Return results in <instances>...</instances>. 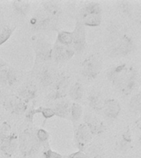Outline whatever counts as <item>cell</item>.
Returning <instances> with one entry per match:
<instances>
[{
  "label": "cell",
  "instance_id": "cell-28",
  "mask_svg": "<svg viewBox=\"0 0 141 158\" xmlns=\"http://www.w3.org/2000/svg\"><path fill=\"white\" fill-rule=\"evenodd\" d=\"M36 114L41 113L45 118H52L54 116V110L51 108H46V107H39L38 109H35Z\"/></svg>",
  "mask_w": 141,
  "mask_h": 158
},
{
  "label": "cell",
  "instance_id": "cell-15",
  "mask_svg": "<svg viewBox=\"0 0 141 158\" xmlns=\"http://www.w3.org/2000/svg\"><path fill=\"white\" fill-rule=\"evenodd\" d=\"M36 86L32 83H27L22 86L18 90L19 97L24 101H28L36 97Z\"/></svg>",
  "mask_w": 141,
  "mask_h": 158
},
{
  "label": "cell",
  "instance_id": "cell-12",
  "mask_svg": "<svg viewBox=\"0 0 141 158\" xmlns=\"http://www.w3.org/2000/svg\"><path fill=\"white\" fill-rule=\"evenodd\" d=\"M84 123L88 126V128L92 135L101 134L106 129L103 122L92 114H87L86 115L84 116Z\"/></svg>",
  "mask_w": 141,
  "mask_h": 158
},
{
  "label": "cell",
  "instance_id": "cell-9",
  "mask_svg": "<svg viewBox=\"0 0 141 158\" xmlns=\"http://www.w3.org/2000/svg\"><path fill=\"white\" fill-rule=\"evenodd\" d=\"M31 25L34 30H50L56 26V18L49 15H36L31 19Z\"/></svg>",
  "mask_w": 141,
  "mask_h": 158
},
{
  "label": "cell",
  "instance_id": "cell-16",
  "mask_svg": "<svg viewBox=\"0 0 141 158\" xmlns=\"http://www.w3.org/2000/svg\"><path fill=\"white\" fill-rule=\"evenodd\" d=\"M17 75L11 69H0V83L4 86H12L17 81Z\"/></svg>",
  "mask_w": 141,
  "mask_h": 158
},
{
  "label": "cell",
  "instance_id": "cell-13",
  "mask_svg": "<svg viewBox=\"0 0 141 158\" xmlns=\"http://www.w3.org/2000/svg\"><path fill=\"white\" fill-rule=\"evenodd\" d=\"M51 49L52 48L50 47L49 43L43 39L38 40L35 46L36 59L41 61H45L51 59Z\"/></svg>",
  "mask_w": 141,
  "mask_h": 158
},
{
  "label": "cell",
  "instance_id": "cell-2",
  "mask_svg": "<svg viewBox=\"0 0 141 158\" xmlns=\"http://www.w3.org/2000/svg\"><path fill=\"white\" fill-rule=\"evenodd\" d=\"M109 53L111 56H126L134 49L133 40L126 35L113 33L109 37Z\"/></svg>",
  "mask_w": 141,
  "mask_h": 158
},
{
  "label": "cell",
  "instance_id": "cell-23",
  "mask_svg": "<svg viewBox=\"0 0 141 158\" xmlns=\"http://www.w3.org/2000/svg\"><path fill=\"white\" fill-rule=\"evenodd\" d=\"M12 7L18 14L25 16L30 10V3L25 1H15L12 2Z\"/></svg>",
  "mask_w": 141,
  "mask_h": 158
},
{
  "label": "cell",
  "instance_id": "cell-4",
  "mask_svg": "<svg viewBox=\"0 0 141 158\" xmlns=\"http://www.w3.org/2000/svg\"><path fill=\"white\" fill-rule=\"evenodd\" d=\"M80 22L83 26L98 27L101 22V9L97 2H88L80 10Z\"/></svg>",
  "mask_w": 141,
  "mask_h": 158
},
{
  "label": "cell",
  "instance_id": "cell-30",
  "mask_svg": "<svg viewBox=\"0 0 141 158\" xmlns=\"http://www.w3.org/2000/svg\"><path fill=\"white\" fill-rule=\"evenodd\" d=\"M36 136L37 139L39 141L41 144L42 143H48V139H49V133L46 130H45L43 128H40L37 130L36 133Z\"/></svg>",
  "mask_w": 141,
  "mask_h": 158
},
{
  "label": "cell",
  "instance_id": "cell-17",
  "mask_svg": "<svg viewBox=\"0 0 141 158\" xmlns=\"http://www.w3.org/2000/svg\"><path fill=\"white\" fill-rule=\"evenodd\" d=\"M70 102L67 100H62L58 103L55 104L54 108L53 109L54 112V115L59 116L61 118H66L70 113Z\"/></svg>",
  "mask_w": 141,
  "mask_h": 158
},
{
  "label": "cell",
  "instance_id": "cell-33",
  "mask_svg": "<svg viewBox=\"0 0 141 158\" xmlns=\"http://www.w3.org/2000/svg\"><path fill=\"white\" fill-rule=\"evenodd\" d=\"M67 158H89L88 155L84 152L83 151H78L67 156Z\"/></svg>",
  "mask_w": 141,
  "mask_h": 158
},
{
  "label": "cell",
  "instance_id": "cell-31",
  "mask_svg": "<svg viewBox=\"0 0 141 158\" xmlns=\"http://www.w3.org/2000/svg\"><path fill=\"white\" fill-rule=\"evenodd\" d=\"M43 156L45 158H62L63 156L61 154H59V152H54L52 151L51 149H46L43 152Z\"/></svg>",
  "mask_w": 141,
  "mask_h": 158
},
{
  "label": "cell",
  "instance_id": "cell-6",
  "mask_svg": "<svg viewBox=\"0 0 141 158\" xmlns=\"http://www.w3.org/2000/svg\"><path fill=\"white\" fill-rule=\"evenodd\" d=\"M3 107L6 110L9 111L14 114L19 115L27 111V105L26 101L20 98L19 96L12 95V96H7L4 99Z\"/></svg>",
  "mask_w": 141,
  "mask_h": 158
},
{
  "label": "cell",
  "instance_id": "cell-20",
  "mask_svg": "<svg viewBox=\"0 0 141 158\" xmlns=\"http://www.w3.org/2000/svg\"><path fill=\"white\" fill-rule=\"evenodd\" d=\"M40 82L43 86H48L51 85L54 81V75L49 69H43L39 74Z\"/></svg>",
  "mask_w": 141,
  "mask_h": 158
},
{
  "label": "cell",
  "instance_id": "cell-32",
  "mask_svg": "<svg viewBox=\"0 0 141 158\" xmlns=\"http://www.w3.org/2000/svg\"><path fill=\"white\" fill-rule=\"evenodd\" d=\"M66 96V93L64 91H59V90H54L49 95V100H58V99L64 98Z\"/></svg>",
  "mask_w": 141,
  "mask_h": 158
},
{
  "label": "cell",
  "instance_id": "cell-34",
  "mask_svg": "<svg viewBox=\"0 0 141 158\" xmlns=\"http://www.w3.org/2000/svg\"><path fill=\"white\" fill-rule=\"evenodd\" d=\"M35 114H36L35 109H30L29 110L26 112V116H25L26 121L28 123H33V118H34Z\"/></svg>",
  "mask_w": 141,
  "mask_h": 158
},
{
  "label": "cell",
  "instance_id": "cell-10",
  "mask_svg": "<svg viewBox=\"0 0 141 158\" xmlns=\"http://www.w3.org/2000/svg\"><path fill=\"white\" fill-rule=\"evenodd\" d=\"M92 138V134L85 123L79 124L74 133V139L79 151H83V148Z\"/></svg>",
  "mask_w": 141,
  "mask_h": 158
},
{
  "label": "cell",
  "instance_id": "cell-8",
  "mask_svg": "<svg viewBox=\"0 0 141 158\" xmlns=\"http://www.w3.org/2000/svg\"><path fill=\"white\" fill-rule=\"evenodd\" d=\"M74 50L70 46L64 45L56 42L51 49V59L55 62L63 63L68 61L74 55Z\"/></svg>",
  "mask_w": 141,
  "mask_h": 158
},
{
  "label": "cell",
  "instance_id": "cell-29",
  "mask_svg": "<svg viewBox=\"0 0 141 158\" xmlns=\"http://www.w3.org/2000/svg\"><path fill=\"white\" fill-rule=\"evenodd\" d=\"M12 133L11 131V126L7 122L2 123V124L0 126V142L6 138L10 133Z\"/></svg>",
  "mask_w": 141,
  "mask_h": 158
},
{
  "label": "cell",
  "instance_id": "cell-5",
  "mask_svg": "<svg viewBox=\"0 0 141 158\" xmlns=\"http://www.w3.org/2000/svg\"><path fill=\"white\" fill-rule=\"evenodd\" d=\"M102 68V61L98 54H90L81 64V73L88 79L95 78Z\"/></svg>",
  "mask_w": 141,
  "mask_h": 158
},
{
  "label": "cell",
  "instance_id": "cell-24",
  "mask_svg": "<svg viewBox=\"0 0 141 158\" xmlns=\"http://www.w3.org/2000/svg\"><path fill=\"white\" fill-rule=\"evenodd\" d=\"M57 42L59 44H64V45H67V46L70 45L73 42L72 32L66 31H60L57 36Z\"/></svg>",
  "mask_w": 141,
  "mask_h": 158
},
{
  "label": "cell",
  "instance_id": "cell-3",
  "mask_svg": "<svg viewBox=\"0 0 141 158\" xmlns=\"http://www.w3.org/2000/svg\"><path fill=\"white\" fill-rule=\"evenodd\" d=\"M41 143L37 139L36 133L32 128H27L21 133L18 138V148L20 153L24 157L32 156L39 152Z\"/></svg>",
  "mask_w": 141,
  "mask_h": 158
},
{
  "label": "cell",
  "instance_id": "cell-26",
  "mask_svg": "<svg viewBox=\"0 0 141 158\" xmlns=\"http://www.w3.org/2000/svg\"><path fill=\"white\" fill-rule=\"evenodd\" d=\"M130 108L132 109L135 112L139 113V112L140 111L141 95L139 92L136 94V95H135V96L131 98L130 101Z\"/></svg>",
  "mask_w": 141,
  "mask_h": 158
},
{
  "label": "cell",
  "instance_id": "cell-14",
  "mask_svg": "<svg viewBox=\"0 0 141 158\" xmlns=\"http://www.w3.org/2000/svg\"><path fill=\"white\" fill-rule=\"evenodd\" d=\"M104 114L110 118H116L121 112V107L118 101L116 99H106L104 101L103 108Z\"/></svg>",
  "mask_w": 141,
  "mask_h": 158
},
{
  "label": "cell",
  "instance_id": "cell-11",
  "mask_svg": "<svg viewBox=\"0 0 141 158\" xmlns=\"http://www.w3.org/2000/svg\"><path fill=\"white\" fill-rule=\"evenodd\" d=\"M18 147V138L15 133H11L7 138L0 142V151L5 156L10 157L15 153Z\"/></svg>",
  "mask_w": 141,
  "mask_h": 158
},
{
  "label": "cell",
  "instance_id": "cell-18",
  "mask_svg": "<svg viewBox=\"0 0 141 158\" xmlns=\"http://www.w3.org/2000/svg\"><path fill=\"white\" fill-rule=\"evenodd\" d=\"M88 101L89 106H91V108L93 109L94 110H101L103 108L104 101L102 100L101 94L99 92H96V91L92 92L88 97Z\"/></svg>",
  "mask_w": 141,
  "mask_h": 158
},
{
  "label": "cell",
  "instance_id": "cell-21",
  "mask_svg": "<svg viewBox=\"0 0 141 158\" xmlns=\"http://www.w3.org/2000/svg\"><path fill=\"white\" fill-rule=\"evenodd\" d=\"M69 96L70 98L73 99L74 101H79L81 100L83 95V87L80 82L77 81L71 86L69 90Z\"/></svg>",
  "mask_w": 141,
  "mask_h": 158
},
{
  "label": "cell",
  "instance_id": "cell-25",
  "mask_svg": "<svg viewBox=\"0 0 141 158\" xmlns=\"http://www.w3.org/2000/svg\"><path fill=\"white\" fill-rule=\"evenodd\" d=\"M70 114H71L72 119L74 122L79 121L83 114V108L79 103H73L70 109Z\"/></svg>",
  "mask_w": 141,
  "mask_h": 158
},
{
  "label": "cell",
  "instance_id": "cell-7",
  "mask_svg": "<svg viewBox=\"0 0 141 158\" xmlns=\"http://www.w3.org/2000/svg\"><path fill=\"white\" fill-rule=\"evenodd\" d=\"M73 35V49L74 52L80 53L84 49L86 45V31L84 26L82 24L80 21H78L75 25L74 31L72 32Z\"/></svg>",
  "mask_w": 141,
  "mask_h": 158
},
{
  "label": "cell",
  "instance_id": "cell-19",
  "mask_svg": "<svg viewBox=\"0 0 141 158\" xmlns=\"http://www.w3.org/2000/svg\"><path fill=\"white\" fill-rule=\"evenodd\" d=\"M42 4L44 6L45 11L49 17L57 18L61 13V9L56 2L48 1V2H44Z\"/></svg>",
  "mask_w": 141,
  "mask_h": 158
},
{
  "label": "cell",
  "instance_id": "cell-1",
  "mask_svg": "<svg viewBox=\"0 0 141 158\" xmlns=\"http://www.w3.org/2000/svg\"><path fill=\"white\" fill-rule=\"evenodd\" d=\"M109 78L121 93L129 95L135 87L137 73L133 67L128 68L126 64H122L109 73Z\"/></svg>",
  "mask_w": 141,
  "mask_h": 158
},
{
  "label": "cell",
  "instance_id": "cell-22",
  "mask_svg": "<svg viewBox=\"0 0 141 158\" xmlns=\"http://www.w3.org/2000/svg\"><path fill=\"white\" fill-rule=\"evenodd\" d=\"M121 138H122L119 143V148L121 151H126L131 143V133L129 127H127L126 131L122 133Z\"/></svg>",
  "mask_w": 141,
  "mask_h": 158
},
{
  "label": "cell",
  "instance_id": "cell-27",
  "mask_svg": "<svg viewBox=\"0 0 141 158\" xmlns=\"http://www.w3.org/2000/svg\"><path fill=\"white\" fill-rule=\"evenodd\" d=\"M13 28L8 27H4L0 31V45L7 41L9 39L10 36L12 35L13 32Z\"/></svg>",
  "mask_w": 141,
  "mask_h": 158
},
{
  "label": "cell",
  "instance_id": "cell-35",
  "mask_svg": "<svg viewBox=\"0 0 141 158\" xmlns=\"http://www.w3.org/2000/svg\"><path fill=\"white\" fill-rule=\"evenodd\" d=\"M5 65H6V64H5V63H4V61H3L2 59H0V69H3Z\"/></svg>",
  "mask_w": 141,
  "mask_h": 158
}]
</instances>
